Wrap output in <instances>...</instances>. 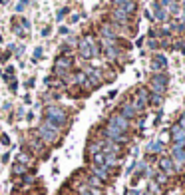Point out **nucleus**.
Masks as SVG:
<instances>
[{
    "instance_id": "1",
    "label": "nucleus",
    "mask_w": 185,
    "mask_h": 195,
    "mask_svg": "<svg viewBox=\"0 0 185 195\" xmlns=\"http://www.w3.org/2000/svg\"><path fill=\"white\" fill-rule=\"evenodd\" d=\"M125 131H128V120L123 115H114L109 120V126H108V138L120 141V139H123Z\"/></svg>"
},
{
    "instance_id": "2",
    "label": "nucleus",
    "mask_w": 185,
    "mask_h": 195,
    "mask_svg": "<svg viewBox=\"0 0 185 195\" xmlns=\"http://www.w3.org/2000/svg\"><path fill=\"white\" fill-rule=\"evenodd\" d=\"M58 127L52 126L50 122H46V124H42L40 126V129H38V136H40V139H42L44 143H54L56 139H58Z\"/></svg>"
},
{
    "instance_id": "3",
    "label": "nucleus",
    "mask_w": 185,
    "mask_h": 195,
    "mask_svg": "<svg viewBox=\"0 0 185 195\" xmlns=\"http://www.w3.org/2000/svg\"><path fill=\"white\" fill-rule=\"evenodd\" d=\"M46 115H48V122L52 124V126H62L66 122V114L64 110H60V108H56V106H52V108H48L46 110Z\"/></svg>"
},
{
    "instance_id": "4",
    "label": "nucleus",
    "mask_w": 185,
    "mask_h": 195,
    "mask_svg": "<svg viewBox=\"0 0 185 195\" xmlns=\"http://www.w3.org/2000/svg\"><path fill=\"white\" fill-rule=\"evenodd\" d=\"M114 4L118 6V12H121V14H128V12H131L135 8L133 0H114Z\"/></svg>"
},
{
    "instance_id": "5",
    "label": "nucleus",
    "mask_w": 185,
    "mask_h": 195,
    "mask_svg": "<svg viewBox=\"0 0 185 195\" xmlns=\"http://www.w3.org/2000/svg\"><path fill=\"white\" fill-rule=\"evenodd\" d=\"M80 52H82L84 58H92L94 54H96V48H92L88 42H84V44H80Z\"/></svg>"
},
{
    "instance_id": "6",
    "label": "nucleus",
    "mask_w": 185,
    "mask_h": 195,
    "mask_svg": "<svg viewBox=\"0 0 185 195\" xmlns=\"http://www.w3.org/2000/svg\"><path fill=\"white\" fill-rule=\"evenodd\" d=\"M145 103H147V94L143 92V90H139L137 96H135V103H133V108L137 110V108H142V106H145Z\"/></svg>"
},
{
    "instance_id": "7",
    "label": "nucleus",
    "mask_w": 185,
    "mask_h": 195,
    "mask_svg": "<svg viewBox=\"0 0 185 195\" xmlns=\"http://www.w3.org/2000/svg\"><path fill=\"white\" fill-rule=\"evenodd\" d=\"M171 133H173V139L177 141V143H183V141H185V129H183V127L175 126Z\"/></svg>"
},
{
    "instance_id": "8",
    "label": "nucleus",
    "mask_w": 185,
    "mask_h": 195,
    "mask_svg": "<svg viewBox=\"0 0 185 195\" xmlns=\"http://www.w3.org/2000/svg\"><path fill=\"white\" fill-rule=\"evenodd\" d=\"M163 86H165V78H153L151 88L155 92H163Z\"/></svg>"
},
{
    "instance_id": "9",
    "label": "nucleus",
    "mask_w": 185,
    "mask_h": 195,
    "mask_svg": "<svg viewBox=\"0 0 185 195\" xmlns=\"http://www.w3.org/2000/svg\"><path fill=\"white\" fill-rule=\"evenodd\" d=\"M133 114H135V108H133V106H123V117H125V120L131 117Z\"/></svg>"
},
{
    "instance_id": "10",
    "label": "nucleus",
    "mask_w": 185,
    "mask_h": 195,
    "mask_svg": "<svg viewBox=\"0 0 185 195\" xmlns=\"http://www.w3.org/2000/svg\"><path fill=\"white\" fill-rule=\"evenodd\" d=\"M161 167H163L165 171H173V167H171V159H163V161H161Z\"/></svg>"
},
{
    "instance_id": "11",
    "label": "nucleus",
    "mask_w": 185,
    "mask_h": 195,
    "mask_svg": "<svg viewBox=\"0 0 185 195\" xmlns=\"http://www.w3.org/2000/svg\"><path fill=\"white\" fill-rule=\"evenodd\" d=\"M157 149H161V143H157V141H153L151 145H149V151H157Z\"/></svg>"
},
{
    "instance_id": "12",
    "label": "nucleus",
    "mask_w": 185,
    "mask_h": 195,
    "mask_svg": "<svg viewBox=\"0 0 185 195\" xmlns=\"http://www.w3.org/2000/svg\"><path fill=\"white\" fill-rule=\"evenodd\" d=\"M157 18H165V12L161 8H157Z\"/></svg>"
},
{
    "instance_id": "13",
    "label": "nucleus",
    "mask_w": 185,
    "mask_h": 195,
    "mask_svg": "<svg viewBox=\"0 0 185 195\" xmlns=\"http://www.w3.org/2000/svg\"><path fill=\"white\" fill-rule=\"evenodd\" d=\"M179 127H183V129H185V115L181 117V126H179Z\"/></svg>"
},
{
    "instance_id": "14",
    "label": "nucleus",
    "mask_w": 185,
    "mask_h": 195,
    "mask_svg": "<svg viewBox=\"0 0 185 195\" xmlns=\"http://www.w3.org/2000/svg\"><path fill=\"white\" fill-rule=\"evenodd\" d=\"M183 8H185V4H183Z\"/></svg>"
}]
</instances>
